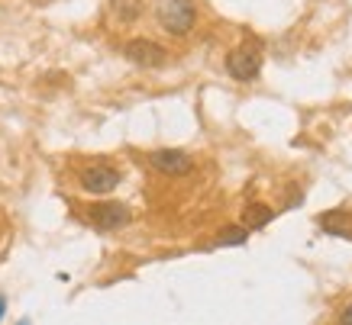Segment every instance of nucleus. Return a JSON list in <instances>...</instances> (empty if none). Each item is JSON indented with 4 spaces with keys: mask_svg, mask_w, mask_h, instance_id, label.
Returning a JSON list of instances; mask_svg holds the SVG:
<instances>
[{
    "mask_svg": "<svg viewBox=\"0 0 352 325\" xmlns=\"http://www.w3.org/2000/svg\"><path fill=\"white\" fill-rule=\"evenodd\" d=\"M155 16L171 36H184L197 20L194 0H155Z\"/></svg>",
    "mask_w": 352,
    "mask_h": 325,
    "instance_id": "obj_1",
    "label": "nucleus"
},
{
    "mask_svg": "<svg viewBox=\"0 0 352 325\" xmlns=\"http://www.w3.org/2000/svg\"><path fill=\"white\" fill-rule=\"evenodd\" d=\"M226 71L233 74L236 81H256L262 71V43L249 39V43L236 45L233 52L226 55Z\"/></svg>",
    "mask_w": 352,
    "mask_h": 325,
    "instance_id": "obj_2",
    "label": "nucleus"
},
{
    "mask_svg": "<svg viewBox=\"0 0 352 325\" xmlns=\"http://www.w3.org/2000/svg\"><path fill=\"white\" fill-rule=\"evenodd\" d=\"M87 219H91V226H97V229L113 232V229H123V226L133 219V213H129V206L117 203V200H107V203H94V206L87 210Z\"/></svg>",
    "mask_w": 352,
    "mask_h": 325,
    "instance_id": "obj_3",
    "label": "nucleus"
},
{
    "mask_svg": "<svg viewBox=\"0 0 352 325\" xmlns=\"http://www.w3.org/2000/svg\"><path fill=\"white\" fill-rule=\"evenodd\" d=\"M149 165L159 174H168V178H182V174H191L194 171V158L182 148H159L149 155Z\"/></svg>",
    "mask_w": 352,
    "mask_h": 325,
    "instance_id": "obj_4",
    "label": "nucleus"
},
{
    "mask_svg": "<svg viewBox=\"0 0 352 325\" xmlns=\"http://www.w3.org/2000/svg\"><path fill=\"white\" fill-rule=\"evenodd\" d=\"M78 178H81V187L94 197H104V193L120 187V171L110 168V165H87Z\"/></svg>",
    "mask_w": 352,
    "mask_h": 325,
    "instance_id": "obj_5",
    "label": "nucleus"
},
{
    "mask_svg": "<svg viewBox=\"0 0 352 325\" xmlns=\"http://www.w3.org/2000/svg\"><path fill=\"white\" fill-rule=\"evenodd\" d=\"M123 55L136 68H162V64L168 62V52L159 43H152V39H133V43H126Z\"/></svg>",
    "mask_w": 352,
    "mask_h": 325,
    "instance_id": "obj_6",
    "label": "nucleus"
},
{
    "mask_svg": "<svg viewBox=\"0 0 352 325\" xmlns=\"http://www.w3.org/2000/svg\"><path fill=\"white\" fill-rule=\"evenodd\" d=\"M272 219H275V210H272L268 203H249V206L243 210L245 229H265Z\"/></svg>",
    "mask_w": 352,
    "mask_h": 325,
    "instance_id": "obj_7",
    "label": "nucleus"
},
{
    "mask_svg": "<svg viewBox=\"0 0 352 325\" xmlns=\"http://www.w3.org/2000/svg\"><path fill=\"white\" fill-rule=\"evenodd\" d=\"M320 229L330 232V235H340V239H352V219L346 213H323L320 216Z\"/></svg>",
    "mask_w": 352,
    "mask_h": 325,
    "instance_id": "obj_8",
    "label": "nucleus"
},
{
    "mask_svg": "<svg viewBox=\"0 0 352 325\" xmlns=\"http://www.w3.org/2000/svg\"><path fill=\"white\" fill-rule=\"evenodd\" d=\"M110 10L120 23H136L142 16V0H110Z\"/></svg>",
    "mask_w": 352,
    "mask_h": 325,
    "instance_id": "obj_9",
    "label": "nucleus"
},
{
    "mask_svg": "<svg viewBox=\"0 0 352 325\" xmlns=\"http://www.w3.org/2000/svg\"><path fill=\"white\" fill-rule=\"evenodd\" d=\"M245 239H249V229H245V226H226V229L220 232V245H245Z\"/></svg>",
    "mask_w": 352,
    "mask_h": 325,
    "instance_id": "obj_10",
    "label": "nucleus"
},
{
    "mask_svg": "<svg viewBox=\"0 0 352 325\" xmlns=\"http://www.w3.org/2000/svg\"><path fill=\"white\" fill-rule=\"evenodd\" d=\"M340 325H352V303L346 306V309H342L340 313Z\"/></svg>",
    "mask_w": 352,
    "mask_h": 325,
    "instance_id": "obj_11",
    "label": "nucleus"
},
{
    "mask_svg": "<svg viewBox=\"0 0 352 325\" xmlns=\"http://www.w3.org/2000/svg\"><path fill=\"white\" fill-rule=\"evenodd\" d=\"M3 313H7V296L0 293V319H3Z\"/></svg>",
    "mask_w": 352,
    "mask_h": 325,
    "instance_id": "obj_12",
    "label": "nucleus"
},
{
    "mask_svg": "<svg viewBox=\"0 0 352 325\" xmlns=\"http://www.w3.org/2000/svg\"><path fill=\"white\" fill-rule=\"evenodd\" d=\"M16 325H30V319H20V322H16Z\"/></svg>",
    "mask_w": 352,
    "mask_h": 325,
    "instance_id": "obj_13",
    "label": "nucleus"
}]
</instances>
